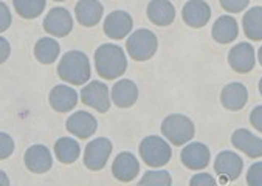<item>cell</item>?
<instances>
[{"label":"cell","mask_w":262,"mask_h":186,"mask_svg":"<svg viewBox=\"0 0 262 186\" xmlns=\"http://www.w3.org/2000/svg\"><path fill=\"white\" fill-rule=\"evenodd\" d=\"M96 72L104 79H117L126 73L127 59L121 46L114 43H102L95 52Z\"/></svg>","instance_id":"6da1fadb"},{"label":"cell","mask_w":262,"mask_h":186,"mask_svg":"<svg viewBox=\"0 0 262 186\" xmlns=\"http://www.w3.org/2000/svg\"><path fill=\"white\" fill-rule=\"evenodd\" d=\"M58 75L61 79L72 85H84L90 79V61L89 56L79 50L67 52L58 65Z\"/></svg>","instance_id":"7a4b0ae2"},{"label":"cell","mask_w":262,"mask_h":186,"mask_svg":"<svg viewBox=\"0 0 262 186\" xmlns=\"http://www.w3.org/2000/svg\"><path fill=\"white\" fill-rule=\"evenodd\" d=\"M163 136L176 146H183L194 138L195 127L192 121L182 113L168 115L162 123Z\"/></svg>","instance_id":"3957f363"},{"label":"cell","mask_w":262,"mask_h":186,"mask_svg":"<svg viewBox=\"0 0 262 186\" xmlns=\"http://www.w3.org/2000/svg\"><path fill=\"white\" fill-rule=\"evenodd\" d=\"M140 155L147 166L162 168L169 163L172 157V149L162 136L150 135L140 143Z\"/></svg>","instance_id":"277c9868"},{"label":"cell","mask_w":262,"mask_h":186,"mask_svg":"<svg viewBox=\"0 0 262 186\" xmlns=\"http://www.w3.org/2000/svg\"><path fill=\"white\" fill-rule=\"evenodd\" d=\"M126 49L132 59L143 62V61H149L157 53L159 40H157V36L150 30L140 28L130 34L126 43Z\"/></svg>","instance_id":"5b68a950"},{"label":"cell","mask_w":262,"mask_h":186,"mask_svg":"<svg viewBox=\"0 0 262 186\" xmlns=\"http://www.w3.org/2000/svg\"><path fill=\"white\" fill-rule=\"evenodd\" d=\"M81 100L85 106L106 113L111 109L112 97H109V87L99 81H92L81 90Z\"/></svg>","instance_id":"8992f818"},{"label":"cell","mask_w":262,"mask_h":186,"mask_svg":"<svg viewBox=\"0 0 262 186\" xmlns=\"http://www.w3.org/2000/svg\"><path fill=\"white\" fill-rule=\"evenodd\" d=\"M112 154V142L109 138H95L87 145L84 154V165L92 171H99L106 166Z\"/></svg>","instance_id":"52a82bcc"},{"label":"cell","mask_w":262,"mask_h":186,"mask_svg":"<svg viewBox=\"0 0 262 186\" xmlns=\"http://www.w3.org/2000/svg\"><path fill=\"white\" fill-rule=\"evenodd\" d=\"M43 30L53 37H66L73 30V17L66 8L56 7L45 16Z\"/></svg>","instance_id":"ba28073f"},{"label":"cell","mask_w":262,"mask_h":186,"mask_svg":"<svg viewBox=\"0 0 262 186\" xmlns=\"http://www.w3.org/2000/svg\"><path fill=\"white\" fill-rule=\"evenodd\" d=\"M244 168L242 158L233 151H222L214 160V171L221 177V183L239 178Z\"/></svg>","instance_id":"9c48e42d"},{"label":"cell","mask_w":262,"mask_h":186,"mask_svg":"<svg viewBox=\"0 0 262 186\" xmlns=\"http://www.w3.org/2000/svg\"><path fill=\"white\" fill-rule=\"evenodd\" d=\"M230 67L237 73H248L254 68L256 56L254 49L248 42H241L234 45L228 53Z\"/></svg>","instance_id":"30bf717a"},{"label":"cell","mask_w":262,"mask_h":186,"mask_svg":"<svg viewBox=\"0 0 262 186\" xmlns=\"http://www.w3.org/2000/svg\"><path fill=\"white\" fill-rule=\"evenodd\" d=\"M132 27H134L132 16L121 10L111 13L106 17V20H104V33H106L107 37L115 40L124 39L130 33Z\"/></svg>","instance_id":"8fae6325"},{"label":"cell","mask_w":262,"mask_h":186,"mask_svg":"<svg viewBox=\"0 0 262 186\" xmlns=\"http://www.w3.org/2000/svg\"><path fill=\"white\" fill-rule=\"evenodd\" d=\"M185 24L191 28H202L211 19V8L205 0H189L182 10Z\"/></svg>","instance_id":"7c38bea8"},{"label":"cell","mask_w":262,"mask_h":186,"mask_svg":"<svg viewBox=\"0 0 262 186\" xmlns=\"http://www.w3.org/2000/svg\"><path fill=\"white\" fill-rule=\"evenodd\" d=\"M51 109H55L59 113L70 112L76 107L78 104V93L73 87L59 84L51 88L50 97H48Z\"/></svg>","instance_id":"4fadbf2b"},{"label":"cell","mask_w":262,"mask_h":186,"mask_svg":"<svg viewBox=\"0 0 262 186\" xmlns=\"http://www.w3.org/2000/svg\"><path fill=\"white\" fill-rule=\"evenodd\" d=\"M53 157L47 146L33 145L25 152V166L34 174H45L51 169Z\"/></svg>","instance_id":"5bb4252c"},{"label":"cell","mask_w":262,"mask_h":186,"mask_svg":"<svg viewBox=\"0 0 262 186\" xmlns=\"http://www.w3.org/2000/svg\"><path fill=\"white\" fill-rule=\"evenodd\" d=\"M180 157L188 169L200 171L209 165L211 152H209L208 146H205L203 143H189L188 146H185V149H182Z\"/></svg>","instance_id":"9a60e30c"},{"label":"cell","mask_w":262,"mask_h":186,"mask_svg":"<svg viewBox=\"0 0 262 186\" xmlns=\"http://www.w3.org/2000/svg\"><path fill=\"white\" fill-rule=\"evenodd\" d=\"M96 129H98V121H96V118H95L92 113L84 112V110L75 112V113L70 115L69 120H67V130H69L72 135H75V136H78V138H82V140L92 136V135L96 132Z\"/></svg>","instance_id":"2e32d148"},{"label":"cell","mask_w":262,"mask_h":186,"mask_svg":"<svg viewBox=\"0 0 262 186\" xmlns=\"http://www.w3.org/2000/svg\"><path fill=\"white\" fill-rule=\"evenodd\" d=\"M231 143L236 149L242 151L250 158L262 157V138L253 135L247 129H237L231 136Z\"/></svg>","instance_id":"e0dca14e"},{"label":"cell","mask_w":262,"mask_h":186,"mask_svg":"<svg viewBox=\"0 0 262 186\" xmlns=\"http://www.w3.org/2000/svg\"><path fill=\"white\" fill-rule=\"evenodd\" d=\"M140 172V163L130 152H121L115 157L112 174L120 181H132Z\"/></svg>","instance_id":"ac0fdd59"},{"label":"cell","mask_w":262,"mask_h":186,"mask_svg":"<svg viewBox=\"0 0 262 186\" xmlns=\"http://www.w3.org/2000/svg\"><path fill=\"white\" fill-rule=\"evenodd\" d=\"M147 17L157 27H168L176 20V8L169 0H150Z\"/></svg>","instance_id":"d6986e66"},{"label":"cell","mask_w":262,"mask_h":186,"mask_svg":"<svg viewBox=\"0 0 262 186\" xmlns=\"http://www.w3.org/2000/svg\"><path fill=\"white\" fill-rule=\"evenodd\" d=\"M76 20L82 27H95L101 22L104 7L99 0H79L75 8Z\"/></svg>","instance_id":"ffe728a7"},{"label":"cell","mask_w":262,"mask_h":186,"mask_svg":"<svg viewBox=\"0 0 262 186\" xmlns=\"http://www.w3.org/2000/svg\"><path fill=\"white\" fill-rule=\"evenodd\" d=\"M248 101V90L244 84L241 82H231L228 84L222 93H221V103L225 109L228 110H241L245 107Z\"/></svg>","instance_id":"44dd1931"},{"label":"cell","mask_w":262,"mask_h":186,"mask_svg":"<svg viewBox=\"0 0 262 186\" xmlns=\"http://www.w3.org/2000/svg\"><path fill=\"white\" fill-rule=\"evenodd\" d=\"M111 95L115 106L121 109H127L132 107L138 100V87L130 79H121L114 85Z\"/></svg>","instance_id":"7402d4cb"},{"label":"cell","mask_w":262,"mask_h":186,"mask_svg":"<svg viewBox=\"0 0 262 186\" xmlns=\"http://www.w3.org/2000/svg\"><path fill=\"white\" fill-rule=\"evenodd\" d=\"M213 39L219 43H230L239 36L237 20L233 16H221L213 25Z\"/></svg>","instance_id":"603a6c76"},{"label":"cell","mask_w":262,"mask_h":186,"mask_svg":"<svg viewBox=\"0 0 262 186\" xmlns=\"http://www.w3.org/2000/svg\"><path fill=\"white\" fill-rule=\"evenodd\" d=\"M61 53V46L53 37H42L34 45V58L40 64H53Z\"/></svg>","instance_id":"cb8c5ba5"},{"label":"cell","mask_w":262,"mask_h":186,"mask_svg":"<svg viewBox=\"0 0 262 186\" xmlns=\"http://www.w3.org/2000/svg\"><path fill=\"white\" fill-rule=\"evenodd\" d=\"M55 154L58 157V160L64 165H72L78 160L81 149L79 145L75 138L70 136H62L55 143Z\"/></svg>","instance_id":"d4e9b609"},{"label":"cell","mask_w":262,"mask_h":186,"mask_svg":"<svg viewBox=\"0 0 262 186\" xmlns=\"http://www.w3.org/2000/svg\"><path fill=\"white\" fill-rule=\"evenodd\" d=\"M245 36L251 40H262V7L250 8L242 19Z\"/></svg>","instance_id":"484cf974"},{"label":"cell","mask_w":262,"mask_h":186,"mask_svg":"<svg viewBox=\"0 0 262 186\" xmlns=\"http://www.w3.org/2000/svg\"><path fill=\"white\" fill-rule=\"evenodd\" d=\"M16 13L24 19H36L45 8V0H13Z\"/></svg>","instance_id":"4316f807"},{"label":"cell","mask_w":262,"mask_h":186,"mask_svg":"<svg viewBox=\"0 0 262 186\" xmlns=\"http://www.w3.org/2000/svg\"><path fill=\"white\" fill-rule=\"evenodd\" d=\"M140 184H155V186H169L172 184V178L169 172L166 171H147L143 178L140 180Z\"/></svg>","instance_id":"83f0119b"},{"label":"cell","mask_w":262,"mask_h":186,"mask_svg":"<svg viewBox=\"0 0 262 186\" xmlns=\"http://www.w3.org/2000/svg\"><path fill=\"white\" fill-rule=\"evenodd\" d=\"M14 152V140L7 132L0 133V157L2 160L8 158Z\"/></svg>","instance_id":"f1b7e54d"},{"label":"cell","mask_w":262,"mask_h":186,"mask_svg":"<svg viewBox=\"0 0 262 186\" xmlns=\"http://www.w3.org/2000/svg\"><path fill=\"white\" fill-rule=\"evenodd\" d=\"M247 181L251 186H262V161H256L247 172Z\"/></svg>","instance_id":"f546056e"},{"label":"cell","mask_w":262,"mask_h":186,"mask_svg":"<svg viewBox=\"0 0 262 186\" xmlns=\"http://www.w3.org/2000/svg\"><path fill=\"white\" fill-rule=\"evenodd\" d=\"M219 2L228 13H242L250 5V0H219Z\"/></svg>","instance_id":"4dcf8cb0"},{"label":"cell","mask_w":262,"mask_h":186,"mask_svg":"<svg viewBox=\"0 0 262 186\" xmlns=\"http://www.w3.org/2000/svg\"><path fill=\"white\" fill-rule=\"evenodd\" d=\"M11 25V11L7 4H0V31H7Z\"/></svg>","instance_id":"1f68e13d"},{"label":"cell","mask_w":262,"mask_h":186,"mask_svg":"<svg viewBox=\"0 0 262 186\" xmlns=\"http://www.w3.org/2000/svg\"><path fill=\"white\" fill-rule=\"evenodd\" d=\"M192 186H195V184H200V186H203V184H216L217 181H216V178L211 175V174H208V172H202V174H195L192 178H191V181H189Z\"/></svg>","instance_id":"d6a6232c"},{"label":"cell","mask_w":262,"mask_h":186,"mask_svg":"<svg viewBox=\"0 0 262 186\" xmlns=\"http://www.w3.org/2000/svg\"><path fill=\"white\" fill-rule=\"evenodd\" d=\"M250 123H251V126L256 130L262 132V106H257V107H254L251 110V113H250Z\"/></svg>","instance_id":"836d02e7"},{"label":"cell","mask_w":262,"mask_h":186,"mask_svg":"<svg viewBox=\"0 0 262 186\" xmlns=\"http://www.w3.org/2000/svg\"><path fill=\"white\" fill-rule=\"evenodd\" d=\"M0 62H7V59L10 58V53H11V45L10 42L5 39V37H0Z\"/></svg>","instance_id":"e575fe53"},{"label":"cell","mask_w":262,"mask_h":186,"mask_svg":"<svg viewBox=\"0 0 262 186\" xmlns=\"http://www.w3.org/2000/svg\"><path fill=\"white\" fill-rule=\"evenodd\" d=\"M0 181H2V184H5V186L10 184V180L7 178V174L5 172H2V175H0Z\"/></svg>","instance_id":"d590c367"},{"label":"cell","mask_w":262,"mask_h":186,"mask_svg":"<svg viewBox=\"0 0 262 186\" xmlns=\"http://www.w3.org/2000/svg\"><path fill=\"white\" fill-rule=\"evenodd\" d=\"M257 59H259V64L262 65V46L259 49V53H257Z\"/></svg>","instance_id":"8d00e7d4"},{"label":"cell","mask_w":262,"mask_h":186,"mask_svg":"<svg viewBox=\"0 0 262 186\" xmlns=\"http://www.w3.org/2000/svg\"><path fill=\"white\" fill-rule=\"evenodd\" d=\"M259 91H260V95H262V79L259 81Z\"/></svg>","instance_id":"74e56055"},{"label":"cell","mask_w":262,"mask_h":186,"mask_svg":"<svg viewBox=\"0 0 262 186\" xmlns=\"http://www.w3.org/2000/svg\"><path fill=\"white\" fill-rule=\"evenodd\" d=\"M55 2H64V0H55Z\"/></svg>","instance_id":"f35d334b"}]
</instances>
